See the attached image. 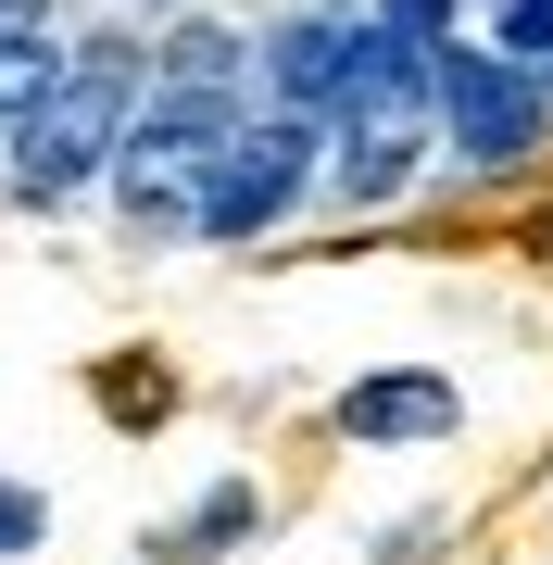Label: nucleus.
<instances>
[{"label": "nucleus", "instance_id": "obj_1", "mask_svg": "<svg viewBox=\"0 0 553 565\" xmlns=\"http://www.w3.org/2000/svg\"><path fill=\"white\" fill-rule=\"evenodd\" d=\"M139 88H151V63L126 51V39H88V51H63V76L25 102V126H13V163L0 177L25 189V202H63V189H88L114 163V139H126V114H139Z\"/></svg>", "mask_w": 553, "mask_h": 565}, {"label": "nucleus", "instance_id": "obj_7", "mask_svg": "<svg viewBox=\"0 0 553 565\" xmlns=\"http://www.w3.org/2000/svg\"><path fill=\"white\" fill-rule=\"evenodd\" d=\"M340 202H390V189L415 177V126H340Z\"/></svg>", "mask_w": 553, "mask_h": 565}, {"label": "nucleus", "instance_id": "obj_4", "mask_svg": "<svg viewBox=\"0 0 553 565\" xmlns=\"http://www.w3.org/2000/svg\"><path fill=\"white\" fill-rule=\"evenodd\" d=\"M328 427L352 452H428V440L466 427V403H453V377H428V364H377V377H352L328 403Z\"/></svg>", "mask_w": 553, "mask_h": 565}, {"label": "nucleus", "instance_id": "obj_10", "mask_svg": "<svg viewBox=\"0 0 553 565\" xmlns=\"http://www.w3.org/2000/svg\"><path fill=\"white\" fill-rule=\"evenodd\" d=\"M377 25L415 39V51H440V39H453V0H377Z\"/></svg>", "mask_w": 553, "mask_h": 565}, {"label": "nucleus", "instance_id": "obj_6", "mask_svg": "<svg viewBox=\"0 0 553 565\" xmlns=\"http://www.w3.org/2000/svg\"><path fill=\"white\" fill-rule=\"evenodd\" d=\"M252 527H265V490H252V478H214L202 503L164 527V553H177V565H214V553H240Z\"/></svg>", "mask_w": 553, "mask_h": 565}, {"label": "nucleus", "instance_id": "obj_3", "mask_svg": "<svg viewBox=\"0 0 553 565\" xmlns=\"http://www.w3.org/2000/svg\"><path fill=\"white\" fill-rule=\"evenodd\" d=\"M315 139H328L315 114H265V126H240V139H226V163L202 177L189 239H265V226L315 189Z\"/></svg>", "mask_w": 553, "mask_h": 565}, {"label": "nucleus", "instance_id": "obj_9", "mask_svg": "<svg viewBox=\"0 0 553 565\" xmlns=\"http://www.w3.org/2000/svg\"><path fill=\"white\" fill-rule=\"evenodd\" d=\"M39 541H51V503L25 478H0V553H39Z\"/></svg>", "mask_w": 553, "mask_h": 565}, {"label": "nucleus", "instance_id": "obj_8", "mask_svg": "<svg viewBox=\"0 0 553 565\" xmlns=\"http://www.w3.org/2000/svg\"><path fill=\"white\" fill-rule=\"evenodd\" d=\"M151 76H177V88H240V39H226V25H177Z\"/></svg>", "mask_w": 553, "mask_h": 565}, {"label": "nucleus", "instance_id": "obj_5", "mask_svg": "<svg viewBox=\"0 0 553 565\" xmlns=\"http://www.w3.org/2000/svg\"><path fill=\"white\" fill-rule=\"evenodd\" d=\"M340 76H352V25H277V39H265L277 114H315V126H328L340 114Z\"/></svg>", "mask_w": 553, "mask_h": 565}, {"label": "nucleus", "instance_id": "obj_2", "mask_svg": "<svg viewBox=\"0 0 553 565\" xmlns=\"http://www.w3.org/2000/svg\"><path fill=\"white\" fill-rule=\"evenodd\" d=\"M428 114H440V139L466 151V163H491V177L529 163L541 126H553V102L515 76L503 51H478V39H440V51H428Z\"/></svg>", "mask_w": 553, "mask_h": 565}]
</instances>
